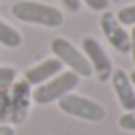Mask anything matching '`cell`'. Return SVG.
Listing matches in <instances>:
<instances>
[{"mask_svg": "<svg viewBox=\"0 0 135 135\" xmlns=\"http://www.w3.org/2000/svg\"><path fill=\"white\" fill-rule=\"evenodd\" d=\"M12 16L26 24H36L44 28H60L64 24V14L56 6L38 0H20L12 6Z\"/></svg>", "mask_w": 135, "mask_h": 135, "instance_id": "cell-1", "label": "cell"}, {"mask_svg": "<svg viewBox=\"0 0 135 135\" xmlns=\"http://www.w3.org/2000/svg\"><path fill=\"white\" fill-rule=\"evenodd\" d=\"M78 84H80V76H76L70 70H66V72L62 70L58 76L48 80L46 84L32 89V101L36 105H48V103L60 101L64 95L72 93L78 88Z\"/></svg>", "mask_w": 135, "mask_h": 135, "instance_id": "cell-2", "label": "cell"}, {"mask_svg": "<svg viewBox=\"0 0 135 135\" xmlns=\"http://www.w3.org/2000/svg\"><path fill=\"white\" fill-rule=\"evenodd\" d=\"M60 111H64L66 115L84 119V121H91V123H99L105 119V107L101 105L99 101L89 99L85 95L80 93H68L58 101Z\"/></svg>", "mask_w": 135, "mask_h": 135, "instance_id": "cell-3", "label": "cell"}, {"mask_svg": "<svg viewBox=\"0 0 135 135\" xmlns=\"http://www.w3.org/2000/svg\"><path fill=\"white\" fill-rule=\"evenodd\" d=\"M50 50L56 60H60L62 66H66L70 72H74L80 78H89L93 74L91 66H89L88 58L80 48H76L68 38H54L50 44Z\"/></svg>", "mask_w": 135, "mask_h": 135, "instance_id": "cell-4", "label": "cell"}, {"mask_svg": "<svg viewBox=\"0 0 135 135\" xmlns=\"http://www.w3.org/2000/svg\"><path fill=\"white\" fill-rule=\"evenodd\" d=\"M8 91H10L8 121L10 125H20L28 119L30 109H32V85L22 78V80H16L10 85Z\"/></svg>", "mask_w": 135, "mask_h": 135, "instance_id": "cell-5", "label": "cell"}, {"mask_svg": "<svg viewBox=\"0 0 135 135\" xmlns=\"http://www.w3.org/2000/svg\"><path fill=\"white\" fill-rule=\"evenodd\" d=\"M81 52H84V56L88 58V62H89V66H91L93 74L97 76V80H99L101 84L109 81L111 72H113V64H111L107 52L103 50V46H101L93 36H85V38L81 40Z\"/></svg>", "mask_w": 135, "mask_h": 135, "instance_id": "cell-6", "label": "cell"}, {"mask_svg": "<svg viewBox=\"0 0 135 135\" xmlns=\"http://www.w3.org/2000/svg\"><path fill=\"white\" fill-rule=\"evenodd\" d=\"M99 28L113 50H117L119 54H129V32L125 30V26L119 24V20L115 18L113 12H109V10L101 12Z\"/></svg>", "mask_w": 135, "mask_h": 135, "instance_id": "cell-7", "label": "cell"}, {"mask_svg": "<svg viewBox=\"0 0 135 135\" xmlns=\"http://www.w3.org/2000/svg\"><path fill=\"white\" fill-rule=\"evenodd\" d=\"M109 81L113 85V91H115V97H117L119 105L125 111H133L135 109V88L129 80V74L123 72L121 68H117V70L111 72Z\"/></svg>", "mask_w": 135, "mask_h": 135, "instance_id": "cell-8", "label": "cell"}, {"mask_svg": "<svg viewBox=\"0 0 135 135\" xmlns=\"http://www.w3.org/2000/svg\"><path fill=\"white\" fill-rule=\"evenodd\" d=\"M62 64H60V60L56 58H46L42 60V62L34 64L32 68H28L24 72V80L28 81L32 88H38V85L46 84L48 80H52L54 76H58L60 72H62Z\"/></svg>", "mask_w": 135, "mask_h": 135, "instance_id": "cell-9", "label": "cell"}, {"mask_svg": "<svg viewBox=\"0 0 135 135\" xmlns=\"http://www.w3.org/2000/svg\"><path fill=\"white\" fill-rule=\"evenodd\" d=\"M0 44L6 48H20L22 46V34L4 20H0Z\"/></svg>", "mask_w": 135, "mask_h": 135, "instance_id": "cell-10", "label": "cell"}, {"mask_svg": "<svg viewBox=\"0 0 135 135\" xmlns=\"http://www.w3.org/2000/svg\"><path fill=\"white\" fill-rule=\"evenodd\" d=\"M115 18L119 20L121 26H135V4L123 6L121 10H117Z\"/></svg>", "mask_w": 135, "mask_h": 135, "instance_id": "cell-11", "label": "cell"}, {"mask_svg": "<svg viewBox=\"0 0 135 135\" xmlns=\"http://www.w3.org/2000/svg\"><path fill=\"white\" fill-rule=\"evenodd\" d=\"M18 80V72L14 68H6V66H0V89H6Z\"/></svg>", "mask_w": 135, "mask_h": 135, "instance_id": "cell-12", "label": "cell"}, {"mask_svg": "<svg viewBox=\"0 0 135 135\" xmlns=\"http://www.w3.org/2000/svg\"><path fill=\"white\" fill-rule=\"evenodd\" d=\"M10 113V91L8 88L0 89V121H8Z\"/></svg>", "mask_w": 135, "mask_h": 135, "instance_id": "cell-13", "label": "cell"}, {"mask_svg": "<svg viewBox=\"0 0 135 135\" xmlns=\"http://www.w3.org/2000/svg\"><path fill=\"white\" fill-rule=\"evenodd\" d=\"M119 127H121L123 131L135 133V109L133 111H125V113L119 117Z\"/></svg>", "mask_w": 135, "mask_h": 135, "instance_id": "cell-14", "label": "cell"}, {"mask_svg": "<svg viewBox=\"0 0 135 135\" xmlns=\"http://www.w3.org/2000/svg\"><path fill=\"white\" fill-rule=\"evenodd\" d=\"M80 2H84L89 10H95V12H105L109 6V0H80Z\"/></svg>", "mask_w": 135, "mask_h": 135, "instance_id": "cell-15", "label": "cell"}, {"mask_svg": "<svg viewBox=\"0 0 135 135\" xmlns=\"http://www.w3.org/2000/svg\"><path fill=\"white\" fill-rule=\"evenodd\" d=\"M64 6H66V10H70V12H80L81 8V2L80 0H60Z\"/></svg>", "mask_w": 135, "mask_h": 135, "instance_id": "cell-16", "label": "cell"}, {"mask_svg": "<svg viewBox=\"0 0 135 135\" xmlns=\"http://www.w3.org/2000/svg\"><path fill=\"white\" fill-rule=\"evenodd\" d=\"M129 52H131V60L135 64V26H131V32H129Z\"/></svg>", "mask_w": 135, "mask_h": 135, "instance_id": "cell-17", "label": "cell"}, {"mask_svg": "<svg viewBox=\"0 0 135 135\" xmlns=\"http://www.w3.org/2000/svg\"><path fill=\"white\" fill-rule=\"evenodd\" d=\"M0 135H14V127L2 123V125H0Z\"/></svg>", "mask_w": 135, "mask_h": 135, "instance_id": "cell-18", "label": "cell"}, {"mask_svg": "<svg viewBox=\"0 0 135 135\" xmlns=\"http://www.w3.org/2000/svg\"><path fill=\"white\" fill-rule=\"evenodd\" d=\"M129 80H131V84H133V88H135V70L129 74Z\"/></svg>", "mask_w": 135, "mask_h": 135, "instance_id": "cell-19", "label": "cell"}, {"mask_svg": "<svg viewBox=\"0 0 135 135\" xmlns=\"http://www.w3.org/2000/svg\"><path fill=\"white\" fill-rule=\"evenodd\" d=\"M109 2H119V0H109Z\"/></svg>", "mask_w": 135, "mask_h": 135, "instance_id": "cell-20", "label": "cell"}]
</instances>
